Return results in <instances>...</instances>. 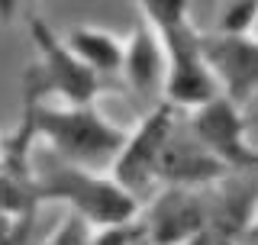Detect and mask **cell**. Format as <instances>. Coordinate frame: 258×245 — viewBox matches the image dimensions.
<instances>
[{"instance_id":"1","label":"cell","mask_w":258,"mask_h":245,"mask_svg":"<svg viewBox=\"0 0 258 245\" xmlns=\"http://www.w3.org/2000/svg\"><path fill=\"white\" fill-rule=\"evenodd\" d=\"M139 13L155 26L165 48V103L177 113H190L220 97V84L204 55V32L190 23L187 4H142Z\"/></svg>"},{"instance_id":"7","label":"cell","mask_w":258,"mask_h":245,"mask_svg":"<svg viewBox=\"0 0 258 245\" xmlns=\"http://www.w3.org/2000/svg\"><path fill=\"white\" fill-rule=\"evenodd\" d=\"M204 55L226 100L245 103L258 91V39L255 36H204Z\"/></svg>"},{"instance_id":"10","label":"cell","mask_w":258,"mask_h":245,"mask_svg":"<svg viewBox=\"0 0 258 245\" xmlns=\"http://www.w3.org/2000/svg\"><path fill=\"white\" fill-rule=\"evenodd\" d=\"M142 16V13H139ZM119 75L126 78L129 91L142 100H155L161 94L165 100V48L155 26L149 20H139L133 39L123 45V65H119Z\"/></svg>"},{"instance_id":"3","label":"cell","mask_w":258,"mask_h":245,"mask_svg":"<svg viewBox=\"0 0 258 245\" xmlns=\"http://www.w3.org/2000/svg\"><path fill=\"white\" fill-rule=\"evenodd\" d=\"M36 200H61L71 207V213L84 219L87 226L97 229H110V226H126L139 213V200L126 194L113 177H103L97 171L75 168L68 161H52V168L36 171Z\"/></svg>"},{"instance_id":"5","label":"cell","mask_w":258,"mask_h":245,"mask_svg":"<svg viewBox=\"0 0 258 245\" xmlns=\"http://www.w3.org/2000/svg\"><path fill=\"white\" fill-rule=\"evenodd\" d=\"M187 126L197 136V142L213 155L226 171H255L258 152L245 142V126H242L239 107L226 97H213L204 107L187 113Z\"/></svg>"},{"instance_id":"9","label":"cell","mask_w":258,"mask_h":245,"mask_svg":"<svg viewBox=\"0 0 258 245\" xmlns=\"http://www.w3.org/2000/svg\"><path fill=\"white\" fill-rule=\"evenodd\" d=\"M207 213L200 197L187 187H165L152 207L142 235L149 245H190L207 232Z\"/></svg>"},{"instance_id":"11","label":"cell","mask_w":258,"mask_h":245,"mask_svg":"<svg viewBox=\"0 0 258 245\" xmlns=\"http://www.w3.org/2000/svg\"><path fill=\"white\" fill-rule=\"evenodd\" d=\"M64 45H68L71 55H75L84 68H91L97 78L113 75V71H119V65H123V42H119L116 36H110V32H103V29L78 26L64 36Z\"/></svg>"},{"instance_id":"2","label":"cell","mask_w":258,"mask_h":245,"mask_svg":"<svg viewBox=\"0 0 258 245\" xmlns=\"http://www.w3.org/2000/svg\"><path fill=\"white\" fill-rule=\"evenodd\" d=\"M23 107L32 113V129L36 139H45L52 145L55 158L68 161L75 168L94 171L100 161H116L119 149L126 145V133L113 126L97 113L94 103L87 107H48L23 97Z\"/></svg>"},{"instance_id":"13","label":"cell","mask_w":258,"mask_h":245,"mask_svg":"<svg viewBox=\"0 0 258 245\" xmlns=\"http://www.w3.org/2000/svg\"><path fill=\"white\" fill-rule=\"evenodd\" d=\"M91 226L84 223V219H78L75 213L64 216V223L58 226V232H55V239L48 245H91Z\"/></svg>"},{"instance_id":"16","label":"cell","mask_w":258,"mask_h":245,"mask_svg":"<svg viewBox=\"0 0 258 245\" xmlns=\"http://www.w3.org/2000/svg\"><path fill=\"white\" fill-rule=\"evenodd\" d=\"M255 216H258V200H255Z\"/></svg>"},{"instance_id":"14","label":"cell","mask_w":258,"mask_h":245,"mask_svg":"<svg viewBox=\"0 0 258 245\" xmlns=\"http://www.w3.org/2000/svg\"><path fill=\"white\" fill-rule=\"evenodd\" d=\"M32 226H36V213L23 219H0V245H29Z\"/></svg>"},{"instance_id":"6","label":"cell","mask_w":258,"mask_h":245,"mask_svg":"<svg viewBox=\"0 0 258 245\" xmlns=\"http://www.w3.org/2000/svg\"><path fill=\"white\" fill-rule=\"evenodd\" d=\"M177 119V110L171 103L161 100L158 107L145 110V116L139 122L136 133H126V145L119 149L116 161H113V181L123 187L126 194H133L139 200L142 191H149L152 181H155V161H158V152L165 145V136L168 129L174 126Z\"/></svg>"},{"instance_id":"12","label":"cell","mask_w":258,"mask_h":245,"mask_svg":"<svg viewBox=\"0 0 258 245\" xmlns=\"http://www.w3.org/2000/svg\"><path fill=\"white\" fill-rule=\"evenodd\" d=\"M255 20H258V4L229 7L220 16V36H252Z\"/></svg>"},{"instance_id":"4","label":"cell","mask_w":258,"mask_h":245,"mask_svg":"<svg viewBox=\"0 0 258 245\" xmlns=\"http://www.w3.org/2000/svg\"><path fill=\"white\" fill-rule=\"evenodd\" d=\"M32 42L39 48V58L23 75V97L36 103H48V97L71 103V107H87L100 94V78L91 68H84L71 48L52 32V26L42 16H29Z\"/></svg>"},{"instance_id":"17","label":"cell","mask_w":258,"mask_h":245,"mask_svg":"<svg viewBox=\"0 0 258 245\" xmlns=\"http://www.w3.org/2000/svg\"><path fill=\"white\" fill-rule=\"evenodd\" d=\"M0 152H4V139H0Z\"/></svg>"},{"instance_id":"8","label":"cell","mask_w":258,"mask_h":245,"mask_svg":"<svg viewBox=\"0 0 258 245\" xmlns=\"http://www.w3.org/2000/svg\"><path fill=\"white\" fill-rule=\"evenodd\" d=\"M223 174H229L226 165H220L197 142L190 126H177V119H174V126L165 136V145L158 152V161H155V181H165L168 187H187L190 191L197 184L220 181Z\"/></svg>"},{"instance_id":"15","label":"cell","mask_w":258,"mask_h":245,"mask_svg":"<svg viewBox=\"0 0 258 245\" xmlns=\"http://www.w3.org/2000/svg\"><path fill=\"white\" fill-rule=\"evenodd\" d=\"M236 245H258V223H252L245 232L236 239Z\"/></svg>"}]
</instances>
